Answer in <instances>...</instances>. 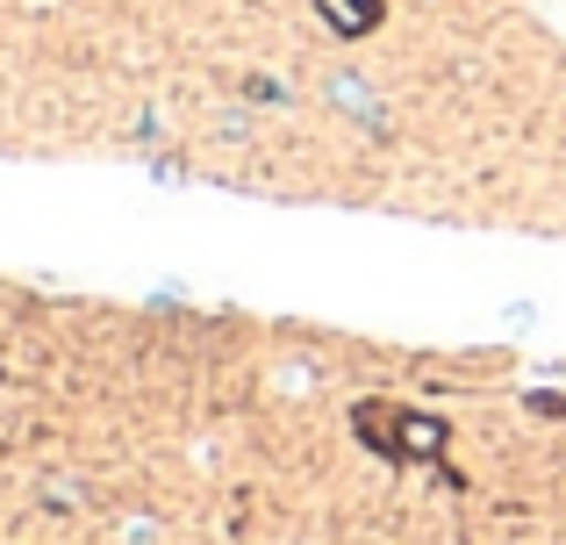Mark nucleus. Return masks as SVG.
Returning a JSON list of instances; mask_svg holds the SVG:
<instances>
[{
  "instance_id": "obj_1",
  "label": "nucleus",
  "mask_w": 566,
  "mask_h": 545,
  "mask_svg": "<svg viewBox=\"0 0 566 545\" xmlns=\"http://www.w3.org/2000/svg\"><path fill=\"white\" fill-rule=\"evenodd\" d=\"M444 417H430V409H401L395 417V460H409V467H438L444 460Z\"/></svg>"
},
{
  "instance_id": "obj_2",
  "label": "nucleus",
  "mask_w": 566,
  "mask_h": 545,
  "mask_svg": "<svg viewBox=\"0 0 566 545\" xmlns=\"http://www.w3.org/2000/svg\"><path fill=\"white\" fill-rule=\"evenodd\" d=\"M316 14L337 36H374L380 29V0H316Z\"/></svg>"
}]
</instances>
